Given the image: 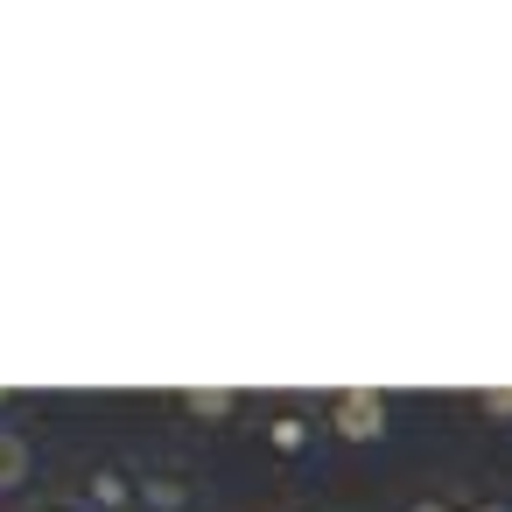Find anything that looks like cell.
Instances as JSON below:
<instances>
[{
	"instance_id": "obj_1",
	"label": "cell",
	"mask_w": 512,
	"mask_h": 512,
	"mask_svg": "<svg viewBox=\"0 0 512 512\" xmlns=\"http://www.w3.org/2000/svg\"><path fill=\"white\" fill-rule=\"evenodd\" d=\"M71 498H78L85 512H141V463H127V456L99 449V456H85V463H78Z\"/></svg>"
},
{
	"instance_id": "obj_2",
	"label": "cell",
	"mask_w": 512,
	"mask_h": 512,
	"mask_svg": "<svg viewBox=\"0 0 512 512\" xmlns=\"http://www.w3.org/2000/svg\"><path fill=\"white\" fill-rule=\"evenodd\" d=\"M316 435H323V400H267L260 407V449L274 456V463H302L309 449H316Z\"/></svg>"
},
{
	"instance_id": "obj_3",
	"label": "cell",
	"mask_w": 512,
	"mask_h": 512,
	"mask_svg": "<svg viewBox=\"0 0 512 512\" xmlns=\"http://www.w3.org/2000/svg\"><path fill=\"white\" fill-rule=\"evenodd\" d=\"M386 421H393V400H386L379 386H337V393L323 400V428H330V442L365 449V442L386 435Z\"/></svg>"
},
{
	"instance_id": "obj_4",
	"label": "cell",
	"mask_w": 512,
	"mask_h": 512,
	"mask_svg": "<svg viewBox=\"0 0 512 512\" xmlns=\"http://www.w3.org/2000/svg\"><path fill=\"white\" fill-rule=\"evenodd\" d=\"M141 512H197V470L176 456L141 463Z\"/></svg>"
},
{
	"instance_id": "obj_5",
	"label": "cell",
	"mask_w": 512,
	"mask_h": 512,
	"mask_svg": "<svg viewBox=\"0 0 512 512\" xmlns=\"http://www.w3.org/2000/svg\"><path fill=\"white\" fill-rule=\"evenodd\" d=\"M29 477H36V442H29V428L8 414V421H0V498L29 491Z\"/></svg>"
},
{
	"instance_id": "obj_6",
	"label": "cell",
	"mask_w": 512,
	"mask_h": 512,
	"mask_svg": "<svg viewBox=\"0 0 512 512\" xmlns=\"http://www.w3.org/2000/svg\"><path fill=\"white\" fill-rule=\"evenodd\" d=\"M239 407H246V400H239V393H225V386H190V393H176V400H169V414L204 421V428H225Z\"/></svg>"
},
{
	"instance_id": "obj_7",
	"label": "cell",
	"mask_w": 512,
	"mask_h": 512,
	"mask_svg": "<svg viewBox=\"0 0 512 512\" xmlns=\"http://www.w3.org/2000/svg\"><path fill=\"white\" fill-rule=\"evenodd\" d=\"M470 414H477V421H512V386H484V393H470Z\"/></svg>"
},
{
	"instance_id": "obj_8",
	"label": "cell",
	"mask_w": 512,
	"mask_h": 512,
	"mask_svg": "<svg viewBox=\"0 0 512 512\" xmlns=\"http://www.w3.org/2000/svg\"><path fill=\"white\" fill-rule=\"evenodd\" d=\"M400 512H463V491H442V484H428V491H414Z\"/></svg>"
},
{
	"instance_id": "obj_9",
	"label": "cell",
	"mask_w": 512,
	"mask_h": 512,
	"mask_svg": "<svg viewBox=\"0 0 512 512\" xmlns=\"http://www.w3.org/2000/svg\"><path fill=\"white\" fill-rule=\"evenodd\" d=\"M463 512H512L505 491H463Z\"/></svg>"
},
{
	"instance_id": "obj_10",
	"label": "cell",
	"mask_w": 512,
	"mask_h": 512,
	"mask_svg": "<svg viewBox=\"0 0 512 512\" xmlns=\"http://www.w3.org/2000/svg\"><path fill=\"white\" fill-rule=\"evenodd\" d=\"M22 512H85V505H78V498H29Z\"/></svg>"
},
{
	"instance_id": "obj_11",
	"label": "cell",
	"mask_w": 512,
	"mask_h": 512,
	"mask_svg": "<svg viewBox=\"0 0 512 512\" xmlns=\"http://www.w3.org/2000/svg\"><path fill=\"white\" fill-rule=\"evenodd\" d=\"M288 512H309V505H288Z\"/></svg>"
},
{
	"instance_id": "obj_12",
	"label": "cell",
	"mask_w": 512,
	"mask_h": 512,
	"mask_svg": "<svg viewBox=\"0 0 512 512\" xmlns=\"http://www.w3.org/2000/svg\"><path fill=\"white\" fill-rule=\"evenodd\" d=\"M197 512H204V505H197Z\"/></svg>"
}]
</instances>
